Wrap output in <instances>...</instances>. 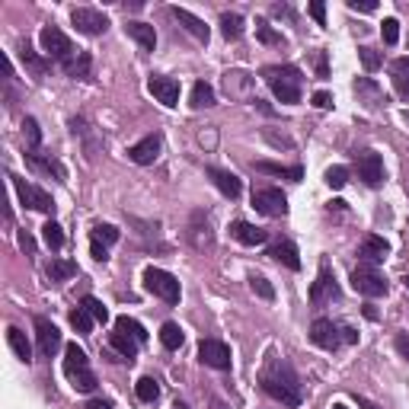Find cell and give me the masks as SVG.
Segmentation results:
<instances>
[{"instance_id": "obj_4", "label": "cell", "mask_w": 409, "mask_h": 409, "mask_svg": "<svg viewBox=\"0 0 409 409\" xmlns=\"http://www.w3.org/2000/svg\"><path fill=\"white\" fill-rule=\"evenodd\" d=\"M144 288H148L150 295H157L160 301H166V304H179V297H183V288H179V281L170 275V272L163 269H144Z\"/></svg>"}, {"instance_id": "obj_26", "label": "cell", "mask_w": 409, "mask_h": 409, "mask_svg": "<svg viewBox=\"0 0 409 409\" xmlns=\"http://www.w3.org/2000/svg\"><path fill=\"white\" fill-rule=\"evenodd\" d=\"M256 173H269V176H281V179H291V183H301L304 170L301 166H285V163H269V160H256L252 163Z\"/></svg>"}, {"instance_id": "obj_9", "label": "cell", "mask_w": 409, "mask_h": 409, "mask_svg": "<svg viewBox=\"0 0 409 409\" xmlns=\"http://www.w3.org/2000/svg\"><path fill=\"white\" fill-rule=\"evenodd\" d=\"M355 166H358V179H365V186L377 189L383 183V160L377 150H358Z\"/></svg>"}, {"instance_id": "obj_12", "label": "cell", "mask_w": 409, "mask_h": 409, "mask_svg": "<svg viewBox=\"0 0 409 409\" xmlns=\"http://www.w3.org/2000/svg\"><path fill=\"white\" fill-rule=\"evenodd\" d=\"M35 339H39V355L52 358L61 348V332L48 317H35Z\"/></svg>"}, {"instance_id": "obj_55", "label": "cell", "mask_w": 409, "mask_h": 409, "mask_svg": "<svg viewBox=\"0 0 409 409\" xmlns=\"http://www.w3.org/2000/svg\"><path fill=\"white\" fill-rule=\"evenodd\" d=\"M342 339H346L348 346H352V342H358V332L352 330V326H342Z\"/></svg>"}, {"instance_id": "obj_28", "label": "cell", "mask_w": 409, "mask_h": 409, "mask_svg": "<svg viewBox=\"0 0 409 409\" xmlns=\"http://www.w3.org/2000/svg\"><path fill=\"white\" fill-rule=\"evenodd\" d=\"M390 80H393L397 96L409 103V58H397V61L390 64Z\"/></svg>"}, {"instance_id": "obj_34", "label": "cell", "mask_w": 409, "mask_h": 409, "mask_svg": "<svg viewBox=\"0 0 409 409\" xmlns=\"http://www.w3.org/2000/svg\"><path fill=\"white\" fill-rule=\"evenodd\" d=\"M19 58H23V64L32 70L35 77H42L45 70H48V61H45V58H39V54L29 48V42H19Z\"/></svg>"}, {"instance_id": "obj_40", "label": "cell", "mask_w": 409, "mask_h": 409, "mask_svg": "<svg viewBox=\"0 0 409 409\" xmlns=\"http://www.w3.org/2000/svg\"><path fill=\"white\" fill-rule=\"evenodd\" d=\"M70 326H74L77 332H83V336H87V332H93V317H90V310L83 304L70 310Z\"/></svg>"}, {"instance_id": "obj_24", "label": "cell", "mask_w": 409, "mask_h": 409, "mask_svg": "<svg viewBox=\"0 0 409 409\" xmlns=\"http://www.w3.org/2000/svg\"><path fill=\"white\" fill-rule=\"evenodd\" d=\"M83 371H90L87 352H83L77 342H70V346L64 348V375H68V377H77V375H83Z\"/></svg>"}, {"instance_id": "obj_56", "label": "cell", "mask_w": 409, "mask_h": 409, "mask_svg": "<svg viewBox=\"0 0 409 409\" xmlns=\"http://www.w3.org/2000/svg\"><path fill=\"white\" fill-rule=\"evenodd\" d=\"M19 246H23V250H26V252H32V250H35L32 237H29V234H19Z\"/></svg>"}, {"instance_id": "obj_13", "label": "cell", "mask_w": 409, "mask_h": 409, "mask_svg": "<svg viewBox=\"0 0 409 409\" xmlns=\"http://www.w3.org/2000/svg\"><path fill=\"white\" fill-rule=\"evenodd\" d=\"M26 163H29V170H35V173L54 176L58 183H64V179H68V170H64V163L58 157H52V154H42V150H26Z\"/></svg>"}, {"instance_id": "obj_47", "label": "cell", "mask_w": 409, "mask_h": 409, "mask_svg": "<svg viewBox=\"0 0 409 409\" xmlns=\"http://www.w3.org/2000/svg\"><path fill=\"white\" fill-rule=\"evenodd\" d=\"M358 58H361L365 70H377V68H381V61H383L381 52H377V48H368V45H365V48H358Z\"/></svg>"}, {"instance_id": "obj_8", "label": "cell", "mask_w": 409, "mask_h": 409, "mask_svg": "<svg viewBox=\"0 0 409 409\" xmlns=\"http://www.w3.org/2000/svg\"><path fill=\"white\" fill-rule=\"evenodd\" d=\"M352 288L365 297H383L387 295V281H383V275L377 269H371V266H358V269L352 272Z\"/></svg>"}, {"instance_id": "obj_60", "label": "cell", "mask_w": 409, "mask_h": 409, "mask_svg": "<svg viewBox=\"0 0 409 409\" xmlns=\"http://www.w3.org/2000/svg\"><path fill=\"white\" fill-rule=\"evenodd\" d=\"M332 409H348V406H346V403H336V406H332Z\"/></svg>"}, {"instance_id": "obj_53", "label": "cell", "mask_w": 409, "mask_h": 409, "mask_svg": "<svg viewBox=\"0 0 409 409\" xmlns=\"http://www.w3.org/2000/svg\"><path fill=\"white\" fill-rule=\"evenodd\" d=\"M314 106H317V109H330V106H332V93H326V90L314 93Z\"/></svg>"}, {"instance_id": "obj_1", "label": "cell", "mask_w": 409, "mask_h": 409, "mask_svg": "<svg viewBox=\"0 0 409 409\" xmlns=\"http://www.w3.org/2000/svg\"><path fill=\"white\" fill-rule=\"evenodd\" d=\"M262 390L269 393L272 400H279L281 406H301V400H304V390H301V381H297L295 368L288 365V361H281L279 355L269 358V365L262 368Z\"/></svg>"}, {"instance_id": "obj_10", "label": "cell", "mask_w": 409, "mask_h": 409, "mask_svg": "<svg viewBox=\"0 0 409 409\" xmlns=\"http://www.w3.org/2000/svg\"><path fill=\"white\" fill-rule=\"evenodd\" d=\"M310 342L320 348H326V352H336V348L342 346V326H336L332 320H326V317H320V320H314V326H310Z\"/></svg>"}, {"instance_id": "obj_48", "label": "cell", "mask_w": 409, "mask_h": 409, "mask_svg": "<svg viewBox=\"0 0 409 409\" xmlns=\"http://www.w3.org/2000/svg\"><path fill=\"white\" fill-rule=\"evenodd\" d=\"M70 381H74V390H80V393H93L96 390V375L93 371H83V375L70 377Z\"/></svg>"}, {"instance_id": "obj_36", "label": "cell", "mask_w": 409, "mask_h": 409, "mask_svg": "<svg viewBox=\"0 0 409 409\" xmlns=\"http://www.w3.org/2000/svg\"><path fill=\"white\" fill-rule=\"evenodd\" d=\"M90 54L87 52H77L74 58H70L68 64H61L64 70H68V77H90Z\"/></svg>"}, {"instance_id": "obj_31", "label": "cell", "mask_w": 409, "mask_h": 409, "mask_svg": "<svg viewBox=\"0 0 409 409\" xmlns=\"http://www.w3.org/2000/svg\"><path fill=\"white\" fill-rule=\"evenodd\" d=\"M189 106H192V109H208V106H215V90H211V83H205V80H199V83L192 87Z\"/></svg>"}, {"instance_id": "obj_21", "label": "cell", "mask_w": 409, "mask_h": 409, "mask_svg": "<svg viewBox=\"0 0 409 409\" xmlns=\"http://www.w3.org/2000/svg\"><path fill=\"white\" fill-rule=\"evenodd\" d=\"M230 234H234V240H240L243 246H259L269 240V230H262V227L250 224V221H237L234 227H230Z\"/></svg>"}, {"instance_id": "obj_14", "label": "cell", "mask_w": 409, "mask_h": 409, "mask_svg": "<svg viewBox=\"0 0 409 409\" xmlns=\"http://www.w3.org/2000/svg\"><path fill=\"white\" fill-rule=\"evenodd\" d=\"M336 297H339V285H336V279H332L330 266L323 262V266H320V275H317L314 288H310V301L320 307V304H326V301H336Z\"/></svg>"}, {"instance_id": "obj_29", "label": "cell", "mask_w": 409, "mask_h": 409, "mask_svg": "<svg viewBox=\"0 0 409 409\" xmlns=\"http://www.w3.org/2000/svg\"><path fill=\"white\" fill-rule=\"evenodd\" d=\"M224 90L227 96H246L252 90V77L243 70H227L224 74Z\"/></svg>"}, {"instance_id": "obj_11", "label": "cell", "mask_w": 409, "mask_h": 409, "mask_svg": "<svg viewBox=\"0 0 409 409\" xmlns=\"http://www.w3.org/2000/svg\"><path fill=\"white\" fill-rule=\"evenodd\" d=\"M199 361L201 365H208V368H215V371H227L234 358H230V348H227L221 339H201Z\"/></svg>"}, {"instance_id": "obj_15", "label": "cell", "mask_w": 409, "mask_h": 409, "mask_svg": "<svg viewBox=\"0 0 409 409\" xmlns=\"http://www.w3.org/2000/svg\"><path fill=\"white\" fill-rule=\"evenodd\" d=\"M387 252H390V243H387L383 237L368 234L365 240H361V246H358V259L365 262V266H371V269H375L377 262L387 259Z\"/></svg>"}, {"instance_id": "obj_18", "label": "cell", "mask_w": 409, "mask_h": 409, "mask_svg": "<svg viewBox=\"0 0 409 409\" xmlns=\"http://www.w3.org/2000/svg\"><path fill=\"white\" fill-rule=\"evenodd\" d=\"M189 243L195 246V250H205V246L215 243L211 224H208V218H205L201 211H195V215H192V224H189Z\"/></svg>"}, {"instance_id": "obj_7", "label": "cell", "mask_w": 409, "mask_h": 409, "mask_svg": "<svg viewBox=\"0 0 409 409\" xmlns=\"http://www.w3.org/2000/svg\"><path fill=\"white\" fill-rule=\"evenodd\" d=\"M70 23L83 35H103L109 29V17L103 10H93V7H74L70 10Z\"/></svg>"}, {"instance_id": "obj_59", "label": "cell", "mask_w": 409, "mask_h": 409, "mask_svg": "<svg viewBox=\"0 0 409 409\" xmlns=\"http://www.w3.org/2000/svg\"><path fill=\"white\" fill-rule=\"evenodd\" d=\"M358 406H361V409H377L375 403H371V400H365V397H358Z\"/></svg>"}, {"instance_id": "obj_51", "label": "cell", "mask_w": 409, "mask_h": 409, "mask_svg": "<svg viewBox=\"0 0 409 409\" xmlns=\"http://www.w3.org/2000/svg\"><path fill=\"white\" fill-rule=\"evenodd\" d=\"M348 10H355V13H375L377 3H375V0H365V3H358V0H348Z\"/></svg>"}, {"instance_id": "obj_22", "label": "cell", "mask_w": 409, "mask_h": 409, "mask_svg": "<svg viewBox=\"0 0 409 409\" xmlns=\"http://www.w3.org/2000/svg\"><path fill=\"white\" fill-rule=\"evenodd\" d=\"M170 13H173V19H176V23H179V26H183L189 35H195L199 42H208V26H205L199 17H192L189 10H183V7H170Z\"/></svg>"}, {"instance_id": "obj_19", "label": "cell", "mask_w": 409, "mask_h": 409, "mask_svg": "<svg viewBox=\"0 0 409 409\" xmlns=\"http://www.w3.org/2000/svg\"><path fill=\"white\" fill-rule=\"evenodd\" d=\"M355 96H358V103H365L368 109H381L387 99H383V90L377 87L371 77H358L355 80Z\"/></svg>"}, {"instance_id": "obj_27", "label": "cell", "mask_w": 409, "mask_h": 409, "mask_svg": "<svg viewBox=\"0 0 409 409\" xmlns=\"http://www.w3.org/2000/svg\"><path fill=\"white\" fill-rule=\"evenodd\" d=\"M109 346L119 352V361H128V365H131V361H134V355H138V346H141V342L115 330V332H109Z\"/></svg>"}, {"instance_id": "obj_2", "label": "cell", "mask_w": 409, "mask_h": 409, "mask_svg": "<svg viewBox=\"0 0 409 409\" xmlns=\"http://www.w3.org/2000/svg\"><path fill=\"white\" fill-rule=\"evenodd\" d=\"M262 77L269 83V90L275 93V99L281 103H301V87H304V74L295 64H272L262 70Z\"/></svg>"}, {"instance_id": "obj_57", "label": "cell", "mask_w": 409, "mask_h": 409, "mask_svg": "<svg viewBox=\"0 0 409 409\" xmlns=\"http://www.w3.org/2000/svg\"><path fill=\"white\" fill-rule=\"evenodd\" d=\"M317 74H320V77H330V68H326V58H317Z\"/></svg>"}, {"instance_id": "obj_49", "label": "cell", "mask_w": 409, "mask_h": 409, "mask_svg": "<svg viewBox=\"0 0 409 409\" xmlns=\"http://www.w3.org/2000/svg\"><path fill=\"white\" fill-rule=\"evenodd\" d=\"M381 35H383V42H387V45H397V39H400V23H397L393 17H387V19H383Z\"/></svg>"}, {"instance_id": "obj_54", "label": "cell", "mask_w": 409, "mask_h": 409, "mask_svg": "<svg viewBox=\"0 0 409 409\" xmlns=\"http://www.w3.org/2000/svg\"><path fill=\"white\" fill-rule=\"evenodd\" d=\"M310 17H314L320 26H326V7H323V3H310Z\"/></svg>"}, {"instance_id": "obj_46", "label": "cell", "mask_w": 409, "mask_h": 409, "mask_svg": "<svg viewBox=\"0 0 409 409\" xmlns=\"http://www.w3.org/2000/svg\"><path fill=\"white\" fill-rule=\"evenodd\" d=\"M346 183H348L346 166H330V170H326V186H330V189H342Z\"/></svg>"}, {"instance_id": "obj_37", "label": "cell", "mask_w": 409, "mask_h": 409, "mask_svg": "<svg viewBox=\"0 0 409 409\" xmlns=\"http://www.w3.org/2000/svg\"><path fill=\"white\" fill-rule=\"evenodd\" d=\"M250 288H252V295L262 297V301H275V288H272V281L266 279V275H259V272H250Z\"/></svg>"}, {"instance_id": "obj_30", "label": "cell", "mask_w": 409, "mask_h": 409, "mask_svg": "<svg viewBox=\"0 0 409 409\" xmlns=\"http://www.w3.org/2000/svg\"><path fill=\"white\" fill-rule=\"evenodd\" d=\"M7 342H10V348H13V355L19 358V361H32V346H29V339H26V332L23 330H17V326H10L7 330Z\"/></svg>"}, {"instance_id": "obj_42", "label": "cell", "mask_w": 409, "mask_h": 409, "mask_svg": "<svg viewBox=\"0 0 409 409\" xmlns=\"http://www.w3.org/2000/svg\"><path fill=\"white\" fill-rule=\"evenodd\" d=\"M256 39H259L262 45H279V48L285 45V35L275 32V29H272L266 19H259V23H256Z\"/></svg>"}, {"instance_id": "obj_45", "label": "cell", "mask_w": 409, "mask_h": 409, "mask_svg": "<svg viewBox=\"0 0 409 409\" xmlns=\"http://www.w3.org/2000/svg\"><path fill=\"white\" fill-rule=\"evenodd\" d=\"M80 304L87 307V310H90V317H93L96 323H106V320H109V310L103 307V301H96V297H90V295H87L83 301H80Z\"/></svg>"}, {"instance_id": "obj_39", "label": "cell", "mask_w": 409, "mask_h": 409, "mask_svg": "<svg viewBox=\"0 0 409 409\" xmlns=\"http://www.w3.org/2000/svg\"><path fill=\"white\" fill-rule=\"evenodd\" d=\"M42 240H45V246H48V250H61V246H64L61 224H58V221H48V224L42 227Z\"/></svg>"}, {"instance_id": "obj_52", "label": "cell", "mask_w": 409, "mask_h": 409, "mask_svg": "<svg viewBox=\"0 0 409 409\" xmlns=\"http://www.w3.org/2000/svg\"><path fill=\"white\" fill-rule=\"evenodd\" d=\"M393 346H397V352H400V355H403V361H406V365H409V336H406V332H400V336H397V342H393Z\"/></svg>"}, {"instance_id": "obj_23", "label": "cell", "mask_w": 409, "mask_h": 409, "mask_svg": "<svg viewBox=\"0 0 409 409\" xmlns=\"http://www.w3.org/2000/svg\"><path fill=\"white\" fill-rule=\"evenodd\" d=\"M266 256H272L275 262H281L285 269H301V256H297V246L291 243V240H279V243H272L269 252Z\"/></svg>"}, {"instance_id": "obj_35", "label": "cell", "mask_w": 409, "mask_h": 409, "mask_svg": "<svg viewBox=\"0 0 409 409\" xmlns=\"http://www.w3.org/2000/svg\"><path fill=\"white\" fill-rule=\"evenodd\" d=\"M160 342H163V348L176 352V348L186 342V336H183V330H179L176 323H163V326H160Z\"/></svg>"}, {"instance_id": "obj_5", "label": "cell", "mask_w": 409, "mask_h": 409, "mask_svg": "<svg viewBox=\"0 0 409 409\" xmlns=\"http://www.w3.org/2000/svg\"><path fill=\"white\" fill-rule=\"evenodd\" d=\"M10 183H13V189H17L19 201H23L26 208L42 211V215H52V211H54V199H52V195H48L45 189H39V186L26 183V179H23V176H17V173H10Z\"/></svg>"}, {"instance_id": "obj_38", "label": "cell", "mask_w": 409, "mask_h": 409, "mask_svg": "<svg viewBox=\"0 0 409 409\" xmlns=\"http://www.w3.org/2000/svg\"><path fill=\"white\" fill-rule=\"evenodd\" d=\"M115 330L125 332V336H131V339H138V342H148L144 326H141L138 320H131V317H119V320H115Z\"/></svg>"}, {"instance_id": "obj_44", "label": "cell", "mask_w": 409, "mask_h": 409, "mask_svg": "<svg viewBox=\"0 0 409 409\" xmlns=\"http://www.w3.org/2000/svg\"><path fill=\"white\" fill-rule=\"evenodd\" d=\"M23 134H26L29 141V150H39V144H42V131H39V122L35 119H23Z\"/></svg>"}, {"instance_id": "obj_25", "label": "cell", "mask_w": 409, "mask_h": 409, "mask_svg": "<svg viewBox=\"0 0 409 409\" xmlns=\"http://www.w3.org/2000/svg\"><path fill=\"white\" fill-rule=\"evenodd\" d=\"M125 32H128L131 39L141 45V52H154V48H157V32H154V26H148V23L131 19L128 26H125Z\"/></svg>"}, {"instance_id": "obj_58", "label": "cell", "mask_w": 409, "mask_h": 409, "mask_svg": "<svg viewBox=\"0 0 409 409\" xmlns=\"http://www.w3.org/2000/svg\"><path fill=\"white\" fill-rule=\"evenodd\" d=\"M87 409H112V403H109V400H90Z\"/></svg>"}, {"instance_id": "obj_32", "label": "cell", "mask_w": 409, "mask_h": 409, "mask_svg": "<svg viewBox=\"0 0 409 409\" xmlns=\"http://www.w3.org/2000/svg\"><path fill=\"white\" fill-rule=\"evenodd\" d=\"M48 279L52 281H68L77 275V262H70V259H52L48 262Z\"/></svg>"}, {"instance_id": "obj_41", "label": "cell", "mask_w": 409, "mask_h": 409, "mask_svg": "<svg viewBox=\"0 0 409 409\" xmlns=\"http://www.w3.org/2000/svg\"><path fill=\"white\" fill-rule=\"evenodd\" d=\"M134 393H138V400L154 403L160 397V383L154 381V377H141V381L134 383Z\"/></svg>"}, {"instance_id": "obj_20", "label": "cell", "mask_w": 409, "mask_h": 409, "mask_svg": "<svg viewBox=\"0 0 409 409\" xmlns=\"http://www.w3.org/2000/svg\"><path fill=\"white\" fill-rule=\"evenodd\" d=\"M208 176H211V183L221 189V195H227V199H240V192H243L240 176H234L230 170H215V166L208 170Z\"/></svg>"}, {"instance_id": "obj_61", "label": "cell", "mask_w": 409, "mask_h": 409, "mask_svg": "<svg viewBox=\"0 0 409 409\" xmlns=\"http://www.w3.org/2000/svg\"><path fill=\"white\" fill-rule=\"evenodd\" d=\"M403 285H406V291H409V275H406V279H403Z\"/></svg>"}, {"instance_id": "obj_33", "label": "cell", "mask_w": 409, "mask_h": 409, "mask_svg": "<svg viewBox=\"0 0 409 409\" xmlns=\"http://www.w3.org/2000/svg\"><path fill=\"white\" fill-rule=\"evenodd\" d=\"M221 32L227 42H237L243 35V17L240 13H221Z\"/></svg>"}, {"instance_id": "obj_16", "label": "cell", "mask_w": 409, "mask_h": 409, "mask_svg": "<svg viewBox=\"0 0 409 409\" xmlns=\"http://www.w3.org/2000/svg\"><path fill=\"white\" fill-rule=\"evenodd\" d=\"M148 90H150V96H154L157 103L170 106V109L179 106V80H173V77H150Z\"/></svg>"}, {"instance_id": "obj_50", "label": "cell", "mask_w": 409, "mask_h": 409, "mask_svg": "<svg viewBox=\"0 0 409 409\" xmlns=\"http://www.w3.org/2000/svg\"><path fill=\"white\" fill-rule=\"evenodd\" d=\"M90 252H93V259H96V262H106V259H109V246L96 243V240H90Z\"/></svg>"}, {"instance_id": "obj_6", "label": "cell", "mask_w": 409, "mask_h": 409, "mask_svg": "<svg viewBox=\"0 0 409 409\" xmlns=\"http://www.w3.org/2000/svg\"><path fill=\"white\" fill-rule=\"evenodd\" d=\"M252 208L266 215V218H285L288 215V199L281 189H272V186H262V189H252Z\"/></svg>"}, {"instance_id": "obj_43", "label": "cell", "mask_w": 409, "mask_h": 409, "mask_svg": "<svg viewBox=\"0 0 409 409\" xmlns=\"http://www.w3.org/2000/svg\"><path fill=\"white\" fill-rule=\"evenodd\" d=\"M119 237H122V234H119V227H112V224H96L93 234H90V240H96V243L109 246V243H115Z\"/></svg>"}, {"instance_id": "obj_17", "label": "cell", "mask_w": 409, "mask_h": 409, "mask_svg": "<svg viewBox=\"0 0 409 409\" xmlns=\"http://www.w3.org/2000/svg\"><path fill=\"white\" fill-rule=\"evenodd\" d=\"M128 157H131V163H138V166L154 163V160L160 157V134H148V138H141L138 144H131Z\"/></svg>"}, {"instance_id": "obj_3", "label": "cell", "mask_w": 409, "mask_h": 409, "mask_svg": "<svg viewBox=\"0 0 409 409\" xmlns=\"http://www.w3.org/2000/svg\"><path fill=\"white\" fill-rule=\"evenodd\" d=\"M39 42H42V52H45V58H48V61L68 64L70 58L80 52V48H74V42H70V39L58 26H42V32H39Z\"/></svg>"}]
</instances>
